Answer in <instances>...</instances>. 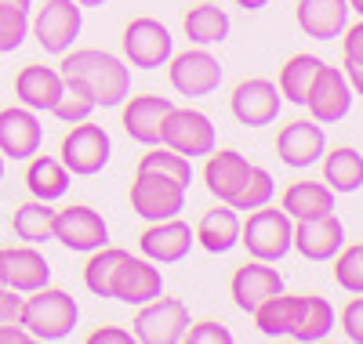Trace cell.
<instances>
[{
  "mask_svg": "<svg viewBox=\"0 0 363 344\" xmlns=\"http://www.w3.org/2000/svg\"><path fill=\"white\" fill-rule=\"evenodd\" d=\"M320 66H323V58H320V55H309V51L291 55L284 66H280V84H277V87H280V95H284V102H291V105H306V95H309V87H313Z\"/></svg>",
  "mask_w": 363,
  "mask_h": 344,
  "instance_id": "obj_31",
  "label": "cell"
},
{
  "mask_svg": "<svg viewBox=\"0 0 363 344\" xmlns=\"http://www.w3.org/2000/svg\"><path fill=\"white\" fill-rule=\"evenodd\" d=\"M51 225H55V207L44 203V200H29V203H22V207L15 210V217H11L15 236H18L22 243H33V246L55 239V236H51Z\"/></svg>",
  "mask_w": 363,
  "mask_h": 344,
  "instance_id": "obj_34",
  "label": "cell"
},
{
  "mask_svg": "<svg viewBox=\"0 0 363 344\" xmlns=\"http://www.w3.org/2000/svg\"><path fill=\"white\" fill-rule=\"evenodd\" d=\"M196 246L193 229L182 217H164V222H149V229L138 236L142 258L157 265H178L182 258H189V250Z\"/></svg>",
  "mask_w": 363,
  "mask_h": 344,
  "instance_id": "obj_17",
  "label": "cell"
},
{
  "mask_svg": "<svg viewBox=\"0 0 363 344\" xmlns=\"http://www.w3.org/2000/svg\"><path fill=\"white\" fill-rule=\"evenodd\" d=\"M0 8H11V11H29L33 0H0Z\"/></svg>",
  "mask_w": 363,
  "mask_h": 344,
  "instance_id": "obj_47",
  "label": "cell"
},
{
  "mask_svg": "<svg viewBox=\"0 0 363 344\" xmlns=\"http://www.w3.org/2000/svg\"><path fill=\"white\" fill-rule=\"evenodd\" d=\"M272 196H277V181H272V174L265 171V167H251V174H247V181H244V189H240L236 196H233V210H258V207H265V203H272Z\"/></svg>",
  "mask_w": 363,
  "mask_h": 344,
  "instance_id": "obj_36",
  "label": "cell"
},
{
  "mask_svg": "<svg viewBox=\"0 0 363 344\" xmlns=\"http://www.w3.org/2000/svg\"><path fill=\"white\" fill-rule=\"evenodd\" d=\"M342 69H345V76H349V87H352L356 95L363 98V66H352V62H342Z\"/></svg>",
  "mask_w": 363,
  "mask_h": 344,
  "instance_id": "obj_46",
  "label": "cell"
},
{
  "mask_svg": "<svg viewBox=\"0 0 363 344\" xmlns=\"http://www.w3.org/2000/svg\"><path fill=\"white\" fill-rule=\"evenodd\" d=\"M174 55V37L160 18H131L124 25V58L138 69H160Z\"/></svg>",
  "mask_w": 363,
  "mask_h": 344,
  "instance_id": "obj_13",
  "label": "cell"
},
{
  "mask_svg": "<svg viewBox=\"0 0 363 344\" xmlns=\"http://www.w3.org/2000/svg\"><path fill=\"white\" fill-rule=\"evenodd\" d=\"M327 152V131L323 123L309 120H294L284 123L280 134H277V156L280 164L291 171H309L313 164H320V156Z\"/></svg>",
  "mask_w": 363,
  "mask_h": 344,
  "instance_id": "obj_14",
  "label": "cell"
},
{
  "mask_svg": "<svg viewBox=\"0 0 363 344\" xmlns=\"http://www.w3.org/2000/svg\"><path fill=\"white\" fill-rule=\"evenodd\" d=\"M51 236L62 243L73 254H91L109 243V225L106 217L87 207V203H73L66 210H55V225H51Z\"/></svg>",
  "mask_w": 363,
  "mask_h": 344,
  "instance_id": "obj_12",
  "label": "cell"
},
{
  "mask_svg": "<svg viewBox=\"0 0 363 344\" xmlns=\"http://www.w3.org/2000/svg\"><path fill=\"white\" fill-rule=\"evenodd\" d=\"M186 340H189V344H233V330H229L225 323L203 319V323H189Z\"/></svg>",
  "mask_w": 363,
  "mask_h": 344,
  "instance_id": "obj_40",
  "label": "cell"
},
{
  "mask_svg": "<svg viewBox=\"0 0 363 344\" xmlns=\"http://www.w3.org/2000/svg\"><path fill=\"white\" fill-rule=\"evenodd\" d=\"M244 11H262V8H269V0H236Z\"/></svg>",
  "mask_w": 363,
  "mask_h": 344,
  "instance_id": "obj_48",
  "label": "cell"
},
{
  "mask_svg": "<svg viewBox=\"0 0 363 344\" xmlns=\"http://www.w3.org/2000/svg\"><path fill=\"white\" fill-rule=\"evenodd\" d=\"M359 246H363V243H359Z\"/></svg>",
  "mask_w": 363,
  "mask_h": 344,
  "instance_id": "obj_52",
  "label": "cell"
},
{
  "mask_svg": "<svg viewBox=\"0 0 363 344\" xmlns=\"http://www.w3.org/2000/svg\"><path fill=\"white\" fill-rule=\"evenodd\" d=\"M352 102H356V91L349 87L345 69L342 66H327L323 62L301 109H309V116L316 123H342L352 113Z\"/></svg>",
  "mask_w": 363,
  "mask_h": 344,
  "instance_id": "obj_11",
  "label": "cell"
},
{
  "mask_svg": "<svg viewBox=\"0 0 363 344\" xmlns=\"http://www.w3.org/2000/svg\"><path fill=\"white\" fill-rule=\"evenodd\" d=\"M62 91H66V80L55 66H22L15 76L18 102L33 113H51L58 98H62Z\"/></svg>",
  "mask_w": 363,
  "mask_h": 344,
  "instance_id": "obj_23",
  "label": "cell"
},
{
  "mask_svg": "<svg viewBox=\"0 0 363 344\" xmlns=\"http://www.w3.org/2000/svg\"><path fill=\"white\" fill-rule=\"evenodd\" d=\"M182 29H186L189 44L196 47H215V44H225L229 40V15L218 8V4H196L186 11V18H182Z\"/></svg>",
  "mask_w": 363,
  "mask_h": 344,
  "instance_id": "obj_30",
  "label": "cell"
},
{
  "mask_svg": "<svg viewBox=\"0 0 363 344\" xmlns=\"http://www.w3.org/2000/svg\"><path fill=\"white\" fill-rule=\"evenodd\" d=\"M99 109L95 95L80 84V80H66V91H62V98H58V105L51 109L62 123H80V120H91V113Z\"/></svg>",
  "mask_w": 363,
  "mask_h": 344,
  "instance_id": "obj_37",
  "label": "cell"
},
{
  "mask_svg": "<svg viewBox=\"0 0 363 344\" xmlns=\"http://www.w3.org/2000/svg\"><path fill=\"white\" fill-rule=\"evenodd\" d=\"M80 8H102V4H109V0H77Z\"/></svg>",
  "mask_w": 363,
  "mask_h": 344,
  "instance_id": "obj_49",
  "label": "cell"
},
{
  "mask_svg": "<svg viewBox=\"0 0 363 344\" xmlns=\"http://www.w3.org/2000/svg\"><path fill=\"white\" fill-rule=\"evenodd\" d=\"M131 210L142 222H164V217H178L186 210V185H178L160 174L135 171L131 181Z\"/></svg>",
  "mask_w": 363,
  "mask_h": 344,
  "instance_id": "obj_10",
  "label": "cell"
},
{
  "mask_svg": "<svg viewBox=\"0 0 363 344\" xmlns=\"http://www.w3.org/2000/svg\"><path fill=\"white\" fill-rule=\"evenodd\" d=\"M58 73H62V80H80L95 95L99 109H116L131 95V66L124 58L99 47H80V51L69 47L62 55V69Z\"/></svg>",
  "mask_w": 363,
  "mask_h": 344,
  "instance_id": "obj_1",
  "label": "cell"
},
{
  "mask_svg": "<svg viewBox=\"0 0 363 344\" xmlns=\"http://www.w3.org/2000/svg\"><path fill=\"white\" fill-rule=\"evenodd\" d=\"M164 294V272L157 268V261L149 258H124L113 275V301H124L131 308L145 304Z\"/></svg>",
  "mask_w": 363,
  "mask_h": 344,
  "instance_id": "obj_19",
  "label": "cell"
},
{
  "mask_svg": "<svg viewBox=\"0 0 363 344\" xmlns=\"http://www.w3.org/2000/svg\"><path fill=\"white\" fill-rule=\"evenodd\" d=\"M193 236L207 254H229L240 243V210H233L229 203H218L215 210H207L196 222Z\"/></svg>",
  "mask_w": 363,
  "mask_h": 344,
  "instance_id": "obj_27",
  "label": "cell"
},
{
  "mask_svg": "<svg viewBox=\"0 0 363 344\" xmlns=\"http://www.w3.org/2000/svg\"><path fill=\"white\" fill-rule=\"evenodd\" d=\"M342 58L352 66H363V18L342 29Z\"/></svg>",
  "mask_w": 363,
  "mask_h": 344,
  "instance_id": "obj_42",
  "label": "cell"
},
{
  "mask_svg": "<svg viewBox=\"0 0 363 344\" xmlns=\"http://www.w3.org/2000/svg\"><path fill=\"white\" fill-rule=\"evenodd\" d=\"M167 80H171V87L178 91V95L207 98V95H215L218 84H222V62L207 47L174 51L167 58Z\"/></svg>",
  "mask_w": 363,
  "mask_h": 344,
  "instance_id": "obj_6",
  "label": "cell"
},
{
  "mask_svg": "<svg viewBox=\"0 0 363 344\" xmlns=\"http://www.w3.org/2000/svg\"><path fill=\"white\" fill-rule=\"evenodd\" d=\"M338 326L345 330V337H349L352 344H363V294H356V297L342 308Z\"/></svg>",
  "mask_w": 363,
  "mask_h": 344,
  "instance_id": "obj_41",
  "label": "cell"
},
{
  "mask_svg": "<svg viewBox=\"0 0 363 344\" xmlns=\"http://www.w3.org/2000/svg\"><path fill=\"white\" fill-rule=\"evenodd\" d=\"M338 316H335V304L320 294H298V308H294V326L291 337L301 344H316L323 340L330 330H335Z\"/></svg>",
  "mask_w": 363,
  "mask_h": 344,
  "instance_id": "obj_28",
  "label": "cell"
},
{
  "mask_svg": "<svg viewBox=\"0 0 363 344\" xmlns=\"http://www.w3.org/2000/svg\"><path fill=\"white\" fill-rule=\"evenodd\" d=\"M240 243L247 246V254L258 261H284L294 250V222L280 207H258L247 210V222H240Z\"/></svg>",
  "mask_w": 363,
  "mask_h": 344,
  "instance_id": "obj_3",
  "label": "cell"
},
{
  "mask_svg": "<svg viewBox=\"0 0 363 344\" xmlns=\"http://www.w3.org/2000/svg\"><path fill=\"white\" fill-rule=\"evenodd\" d=\"M189 304L178 301V297H153L138 304V316H135V340L142 344H178L186 340V330H189Z\"/></svg>",
  "mask_w": 363,
  "mask_h": 344,
  "instance_id": "obj_5",
  "label": "cell"
},
{
  "mask_svg": "<svg viewBox=\"0 0 363 344\" xmlns=\"http://www.w3.org/2000/svg\"><path fill=\"white\" fill-rule=\"evenodd\" d=\"M280 290H284V275L272 268V261H258V258L240 265L229 279V294L240 311H255L265 297L280 294Z\"/></svg>",
  "mask_w": 363,
  "mask_h": 344,
  "instance_id": "obj_21",
  "label": "cell"
},
{
  "mask_svg": "<svg viewBox=\"0 0 363 344\" xmlns=\"http://www.w3.org/2000/svg\"><path fill=\"white\" fill-rule=\"evenodd\" d=\"M160 145L189 156V160H200V156H207L211 149L218 145V134H215V123H211L207 113L200 109H171L164 127H160Z\"/></svg>",
  "mask_w": 363,
  "mask_h": 344,
  "instance_id": "obj_8",
  "label": "cell"
},
{
  "mask_svg": "<svg viewBox=\"0 0 363 344\" xmlns=\"http://www.w3.org/2000/svg\"><path fill=\"white\" fill-rule=\"evenodd\" d=\"M84 29V8L77 0H44V8L29 22V33L48 55H66Z\"/></svg>",
  "mask_w": 363,
  "mask_h": 344,
  "instance_id": "obj_7",
  "label": "cell"
},
{
  "mask_svg": "<svg viewBox=\"0 0 363 344\" xmlns=\"http://www.w3.org/2000/svg\"><path fill=\"white\" fill-rule=\"evenodd\" d=\"M22 330L33 340H66L77 323H80V304L69 290L62 287H40L29 297H22V316H18Z\"/></svg>",
  "mask_w": 363,
  "mask_h": 344,
  "instance_id": "obj_2",
  "label": "cell"
},
{
  "mask_svg": "<svg viewBox=\"0 0 363 344\" xmlns=\"http://www.w3.org/2000/svg\"><path fill=\"white\" fill-rule=\"evenodd\" d=\"M294 308H298V294L280 290V294L265 297V301L251 311L258 333H262V337H269V340H277V337H291V326H294Z\"/></svg>",
  "mask_w": 363,
  "mask_h": 344,
  "instance_id": "obj_32",
  "label": "cell"
},
{
  "mask_svg": "<svg viewBox=\"0 0 363 344\" xmlns=\"http://www.w3.org/2000/svg\"><path fill=\"white\" fill-rule=\"evenodd\" d=\"M0 181H4V156H0Z\"/></svg>",
  "mask_w": 363,
  "mask_h": 344,
  "instance_id": "obj_51",
  "label": "cell"
},
{
  "mask_svg": "<svg viewBox=\"0 0 363 344\" xmlns=\"http://www.w3.org/2000/svg\"><path fill=\"white\" fill-rule=\"evenodd\" d=\"M349 11H356V15L363 18V0H349Z\"/></svg>",
  "mask_w": 363,
  "mask_h": 344,
  "instance_id": "obj_50",
  "label": "cell"
},
{
  "mask_svg": "<svg viewBox=\"0 0 363 344\" xmlns=\"http://www.w3.org/2000/svg\"><path fill=\"white\" fill-rule=\"evenodd\" d=\"M294 22L313 40H335L349 25V0H298Z\"/></svg>",
  "mask_w": 363,
  "mask_h": 344,
  "instance_id": "obj_24",
  "label": "cell"
},
{
  "mask_svg": "<svg viewBox=\"0 0 363 344\" xmlns=\"http://www.w3.org/2000/svg\"><path fill=\"white\" fill-rule=\"evenodd\" d=\"M51 283V265L33 243L0 246V287H11L18 294H33Z\"/></svg>",
  "mask_w": 363,
  "mask_h": 344,
  "instance_id": "obj_15",
  "label": "cell"
},
{
  "mask_svg": "<svg viewBox=\"0 0 363 344\" xmlns=\"http://www.w3.org/2000/svg\"><path fill=\"white\" fill-rule=\"evenodd\" d=\"M120 109H124L120 123H124L128 138L149 149V145H160V127L167 113L174 109V102L167 95H128Z\"/></svg>",
  "mask_w": 363,
  "mask_h": 344,
  "instance_id": "obj_18",
  "label": "cell"
},
{
  "mask_svg": "<svg viewBox=\"0 0 363 344\" xmlns=\"http://www.w3.org/2000/svg\"><path fill=\"white\" fill-rule=\"evenodd\" d=\"M29 37V11H11L0 8V55L18 51Z\"/></svg>",
  "mask_w": 363,
  "mask_h": 344,
  "instance_id": "obj_39",
  "label": "cell"
},
{
  "mask_svg": "<svg viewBox=\"0 0 363 344\" xmlns=\"http://www.w3.org/2000/svg\"><path fill=\"white\" fill-rule=\"evenodd\" d=\"M323 164V181L335 189V196H349L363 189V152L352 145H338V149H327L320 156Z\"/></svg>",
  "mask_w": 363,
  "mask_h": 344,
  "instance_id": "obj_29",
  "label": "cell"
},
{
  "mask_svg": "<svg viewBox=\"0 0 363 344\" xmlns=\"http://www.w3.org/2000/svg\"><path fill=\"white\" fill-rule=\"evenodd\" d=\"M203 185H207V193L215 196L218 203H233V196L244 189V181L251 174V160L244 152H236V149H211L203 156Z\"/></svg>",
  "mask_w": 363,
  "mask_h": 344,
  "instance_id": "obj_20",
  "label": "cell"
},
{
  "mask_svg": "<svg viewBox=\"0 0 363 344\" xmlns=\"http://www.w3.org/2000/svg\"><path fill=\"white\" fill-rule=\"evenodd\" d=\"M135 171L171 178L178 185H186V189L193 181V160H189V156H182V152H174V149H167V145H149V152H142V160H138Z\"/></svg>",
  "mask_w": 363,
  "mask_h": 344,
  "instance_id": "obj_35",
  "label": "cell"
},
{
  "mask_svg": "<svg viewBox=\"0 0 363 344\" xmlns=\"http://www.w3.org/2000/svg\"><path fill=\"white\" fill-rule=\"evenodd\" d=\"M330 261H335V283L345 294H363V246H342Z\"/></svg>",
  "mask_w": 363,
  "mask_h": 344,
  "instance_id": "obj_38",
  "label": "cell"
},
{
  "mask_svg": "<svg viewBox=\"0 0 363 344\" xmlns=\"http://www.w3.org/2000/svg\"><path fill=\"white\" fill-rule=\"evenodd\" d=\"M135 333L124 330V326H99L87 333V344H131Z\"/></svg>",
  "mask_w": 363,
  "mask_h": 344,
  "instance_id": "obj_44",
  "label": "cell"
},
{
  "mask_svg": "<svg viewBox=\"0 0 363 344\" xmlns=\"http://www.w3.org/2000/svg\"><path fill=\"white\" fill-rule=\"evenodd\" d=\"M113 156V138L102 123H69V134L62 138V149H58V160L66 164V171L73 178H95L102 174V167Z\"/></svg>",
  "mask_w": 363,
  "mask_h": 344,
  "instance_id": "obj_4",
  "label": "cell"
},
{
  "mask_svg": "<svg viewBox=\"0 0 363 344\" xmlns=\"http://www.w3.org/2000/svg\"><path fill=\"white\" fill-rule=\"evenodd\" d=\"M345 246V225L338 214L294 222V250L306 261H330Z\"/></svg>",
  "mask_w": 363,
  "mask_h": 344,
  "instance_id": "obj_22",
  "label": "cell"
},
{
  "mask_svg": "<svg viewBox=\"0 0 363 344\" xmlns=\"http://www.w3.org/2000/svg\"><path fill=\"white\" fill-rule=\"evenodd\" d=\"M18 316H22V294L11 287H0V326L18 323Z\"/></svg>",
  "mask_w": 363,
  "mask_h": 344,
  "instance_id": "obj_43",
  "label": "cell"
},
{
  "mask_svg": "<svg viewBox=\"0 0 363 344\" xmlns=\"http://www.w3.org/2000/svg\"><path fill=\"white\" fill-rule=\"evenodd\" d=\"M26 189L33 200H44V203H55L69 193V181L73 174L66 171V164L58 156H44V152H33L26 160Z\"/></svg>",
  "mask_w": 363,
  "mask_h": 344,
  "instance_id": "obj_26",
  "label": "cell"
},
{
  "mask_svg": "<svg viewBox=\"0 0 363 344\" xmlns=\"http://www.w3.org/2000/svg\"><path fill=\"white\" fill-rule=\"evenodd\" d=\"M128 258V250L124 246H99V250H91V258L84 265V287L95 294V297H113V275L120 268V261Z\"/></svg>",
  "mask_w": 363,
  "mask_h": 344,
  "instance_id": "obj_33",
  "label": "cell"
},
{
  "mask_svg": "<svg viewBox=\"0 0 363 344\" xmlns=\"http://www.w3.org/2000/svg\"><path fill=\"white\" fill-rule=\"evenodd\" d=\"M280 210L291 222H309V217L335 214V189L327 181H294L280 196Z\"/></svg>",
  "mask_w": 363,
  "mask_h": 344,
  "instance_id": "obj_25",
  "label": "cell"
},
{
  "mask_svg": "<svg viewBox=\"0 0 363 344\" xmlns=\"http://www.w3.org/2000/svg\"><path fill=\"white\" fill-rule=\"evenodd\" d=\"M44 145V123L33 109L8 105L0 109V156L4 160H29Z\"/></svg>",
  "mask_w": 363,
  "mask_h": 344,
  "instance_id": "obj_16",
  "label": "cell"
},
{
  "mask_svg": "<svg viewBox=\"0 0 363 344\" xmlns=\"http://www.w3.org/2000/svg\"><path fill=\"white\" fill-rule=\"evenodd\" d=\"M280 109H284L280 87L265 76L240 80L229 95V113H233L236 123H244V127H269V123H277Z\"/></svg>",
  "mask_w": 363,
  "mask_h": 344,
  "instance_id": "obj_9",
  "label": "cell"
},
{
  "mask_svg": "<svg viewBox=\"0 0 363 344\" xmlns=\"http://www.w3.org/2000/svg\"><path fill=\"white\" fill-rule=\"evenodd\" d=\"M26 340H33V337L22 330V323H4L0 326V344H26Z\"/></svg>",
  "mask_w": 363,
  "mask_h": 344,
  "instance_id": "obj_45",
  "label": "cell"
}]
</instances>
